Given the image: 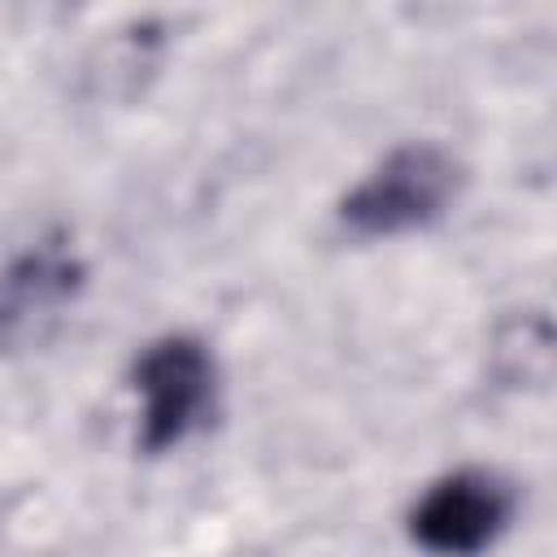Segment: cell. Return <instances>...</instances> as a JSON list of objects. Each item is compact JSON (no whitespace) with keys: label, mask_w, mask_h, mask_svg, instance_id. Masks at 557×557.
Here are the masks:
<instances>
[{"label":"cell","mask_w":557,"mask_h":557,"mask_svg":"<svg viewBox=\"0 0 557 557\" xmlns=\"http://www.w3.org/2000/svg\"><path fill=\"white\" fill-rule=\"evenodd\" d=\"M461 187V165L448 148L413 139L392 148L344 200L339 222L361 239H392L422 231L448 213Z\"/></svg>","instance_id":"obj_1"},{"label":"cell","mask_w":557,"mask_h":557,"mask_svg":"<svg viewBox=\"0 0 557 557\" xmlns=\"http://www.w3.org/2000/svg\"><path fill=\"white\" fill-rule=\"evenodd\" d=\"M139 396V448L148 457L178 448L196 435L218 405V366L205 339L196 335H161L152 339L131 370Z\"/></svg>","instance_id":"obj_2"},{"label":"cell","mask_w":557,"mask_h":557,"mask_svg":"<svg viewBox=\"0 0 557 557\" xmlns=\"http://www.w3.org/2000/svg\"><path fill=\"white\" fill-rule=\"evenodd\" d=\"M518 492L496 470L461 466L440 474L409 509V540L431 557H479L513 522Z\"/></svg>","instance_id":"obj_3"},{"label":"cell","mask_w":557,"mask_h":557,"mask_svg":"<svg viewBox=\"0 0 557 557\" xmlns=\"http://www.w3.org/2000/svg\"><path fill=\"white\" fill-rule=\"evenodd\" d=\"M87 270L65 239H39L0 274V352L74 300Z\"/></svg>","instance_id":"obj_4"}]
</instances>
